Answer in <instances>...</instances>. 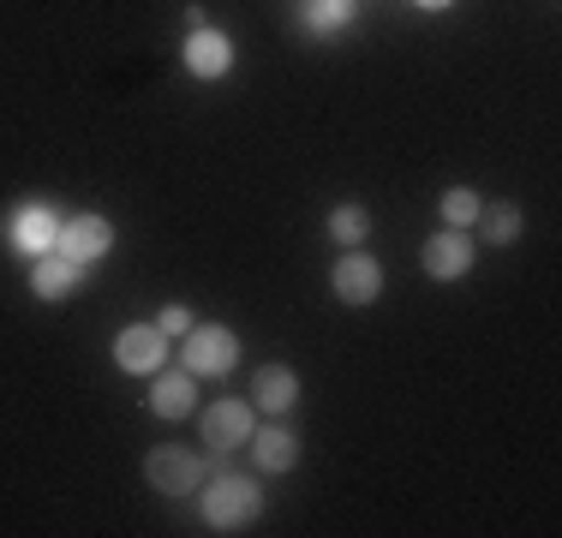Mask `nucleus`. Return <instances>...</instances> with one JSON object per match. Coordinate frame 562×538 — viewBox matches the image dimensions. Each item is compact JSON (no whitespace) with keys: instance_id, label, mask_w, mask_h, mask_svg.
Returning <instances> with one entry per match:
<instances>
[{"instance_id":"obj_1","label":"nucleus","mask_w":562,"mask_h":538,"mask_svg":"<svg viewBox=\"0 0 562 538\" xmlns=\"http://www.w3.org/2000/svg\"><path fill=\"white\" fill-rule=\"evenodd\" d=\"M198 515H204L210 533H246L258 527L263 515V484L239 467H216L210 461V479L198 484Z\"/></svg>"},{"instance_id":"obj_2","label":"nucleus","mask_w":562,"mask_h":538,"mask_svg":"<svg viewBox=\"0 0 562 538\" xmlns=\"http://www.w3.org/2000/svg\"><path fill=\"white\" fill-rule=\"evenodd\" d=\"M251 430H258V407L251 401H210V407H198V437H204V455H216V461H227V455H239L251 442Z\"/></svg>"},{"instance_id":"obj_3","label":"nucleus","mask_w":562,"mask_h":538,"mask_svg":"<svg viewBox=\"0 0 562 538\" xmlns=\"http://www.w3.org/2000/svg\"><path fill=\"white\" fill-rule=\"evenodd\" d=\"M210 461H216V455H192L186 442H156V449L144 455V479L162 496H198V484L210 479Z\"/></svg>"},{"instance_id":"obj_4","label":"nucleus","mask_w":562,"mask_h":538,"mask_svg":"<svg viewBox=\"0 0 562 538\" xmlns=\"http://www.w3.org/2000/svg\"><path fill=\"white\" fill-rule=\"evenodd\" d=\"M186 371L216 383V377H234L239 371V335L227 323H192L186 329Z\"/></svg>"},{"instance_id":"obj_5","label":"nucleus","mask_w":562,"mask_h":538,"mask_svg":"<svg viewBox=\"0 0 562 538\" xmlns=\"http://www.w3.org/2000/svg\"><path fill=\"white\" fill-rule=\"evenodd\" d=\"M329 288H336L341 305H378L383 300V264L366 246H347L336 258V269H329Z\"/></svg>"},{"instance_id":"obj_6","label":"nucleus","mask_w":562,"mask_h":538,"mask_svg":"<svg viewBox=\"0 0 562 538\" xmlns=\"http://www.w3.org/2000/svg\"><path fill=\"white\" fill-rule=\"evenodd\" d=\"M60 258H72L78 269H90V264H102L114 251V222L109 215H97V210H78V215H66L60 222Z\"/></svg>"},{"instance_id":"obj_7","label":"nucleus","mask_w":562,"mask_h":538,"mask_svg":"<svg viewBox=\"0 0 562 538\" xmlns=\"http://www.w3.org/2000/svg\"><path fill=\"white\" fill-rule=\"evenodd\" d=\"M60 222L66 215L55 204H19L7 222V246L19 251V258H48V251L60 246Z\"/></svg>"},{"instance_id":"obj_8","label":"nucleus","mask_w":562,"mask_h":538,"mask_svg":"<svg viewBox=\"0 0 562 538\" xmlns=\"http://www.w3.org/2000/svg\"><path fill=\"white\" fill-rule=\"evenodd\" d=\"M473 258H479V246H473L467 227H437V234L419 246V269L431 281H461L467 269H473Z\"/></svg>"},{"instance_id":"obj_9","label":"nucleus","mask_w":562,"mask_h":538,"mask_svg":"<svg viewBox=\"0 0 562 538\" xmlns=\"http://www.w3.org/2000/svg\"><path fill=\"white\" fill-rule=\"evenodd\" d=\"M114 366L126 377H156L168 366V335L156 329V323H126V329L114 335Z\"/></svg>"},{"instance_id":"obj_10","label":"nucleus","mask_w":562,"mask_h":538,"mask_svg":"<svg viewBox=\"0 0 562 538\" xmlns=\"http://www.w3.org/2000/svg\"><path fill=\"white\" fill-rule=\"evenodd\" d=\"M180 60H186V72L192 78H204V85H216V78L234 72V60H239V48H234V36L216 31V24H204V31H186V48H180Z\"/></svg>"},{"instance_id":"obj_11","label":"nucleus","mask_w":562,"mask_h":538,"mask_svg":"<svg viewBox=\"0 0 562 538\" xmlns=\"http://www.w3.org/2000/svg\"><path fill=\"white\" fill-rule=\"evenodd\" d=\"M246 449H251V467H258L263 479H281V473H293V467H300V430H288V419L258 425Z\"/></svg>"},{"instance_id":"obj_12","label":"nucleus","mask_w":562,"mask_h":538,"mask_svg":"<svg viewBox=\"0 0 562 538\" xmlns=\"http://www.w3.org/2000/svg\"><path fill=\"white\" fill-rule=\"evenodd\" d=\"M150 413H156V419H192V413H198V383H192V371H156L150 377Z\"/></svg>"},{"instance_id":"obj_13","label":"nucleus","mask_w":562,"mask_h":538,"mask_svg":"<svg viewBox=\"0 0 562 538\" xmlns=\"http://www.w3.org/2000/svg\"><path fill=\"white\" fill-rule=\"evenodd\" d=\"M78 281H85V269L72 258H60V251H48V258H31V293L43 305H66L78 293Z\"/></svg>"},{"instance_id":"obj_14","label":"nucleus","mask_w":562,"mask_h":538,"mask_svg":"<svg viewBox=\"0 0 562 538\" xmlns=\"http://www.w3.org/2000/svg\"><path fill=\"white\" fill-rule=\"evenodd\" d=\"M293 401H300V371H293V366H258V371H251V407L288 419Z\"/></svg>"},{"instance_id":"obj_15","label":"nucleus","mask_w":562,"mask_h":538,"mask_svg":"<svg viewBox=\"0 0 562 538\" xmlns=\"http://www.w3.org/2000/svg\"><path fill=\"white\" fill-rule=\"evenodd\" d=\"M359 19V0H293V24L305 36H336Z\"/></svg>"},{"instance_id":"obj_16","label":"nucleus","mask_w":562,"mask_h":538,"mask_svg":"<svg viewBox=\"0 0 562 538\" xmlns=\"http://www.w3.org/2000/svg\"><path fill=\"white\" fill-rule=\"evenodd\" d=\"M473 227H479V239H485V246H515L520 227H527V215H520V204H485Z\"/></svg>"},{"instance_id":"obj_17","label":"nucleus","mask_w":562,"mask_h":538,"mask_svg":"<svg viewBox=\"0 0 562 538\" xmlns=\"http://www.w3.org/2000/svg\"><path fill=\"white\" fill-rule=\"evenodd\" d=\"M324 234L336 239L341 251L347 246H366V239H371V210L366 204H336V210L324 215Z\"/></svg>"},{"instance_id":"obj_18","label":"nucleus","mask_w":562,"mask_h":538,"mask_svg":"<svg viewBox=\"0 0 562 538\" xmlns=\"http://www.w3.org/2000/svg\"><path fill=\"white\" fill-rule=\"evenodd\" d=\"M479 210H485V198H479V186H449L443 198H437V215H443V227H473Z\"/></svg>"},{"instance_id":"obj_19","label":"nucleus","mask_w":562,"mask_h":538,"mask_svg":"<svg viewBox=\"0 0 562 538\" xmlns=\"http://www.w3.org/2000/svg\"><path fill=\"white\" fill-rule=\"evenodd\" d=\"M192 305H162V312H156V329H162V335H186V329H192Z\"/></svg>"},{"instance_id":"obj_20","label":"nucleus","mask_w":562,"mask_h":538,"mask_svg":"<svg viewBox=\"0 0 562 538\" xmlns=\"http://www.w3.org/2000/svg\"><path fill=\"white\" fill-rule=\"evenodd\" d=\"M413 7H425V12H449L454 0H413Z\"/></svg>"}]
</instances>
